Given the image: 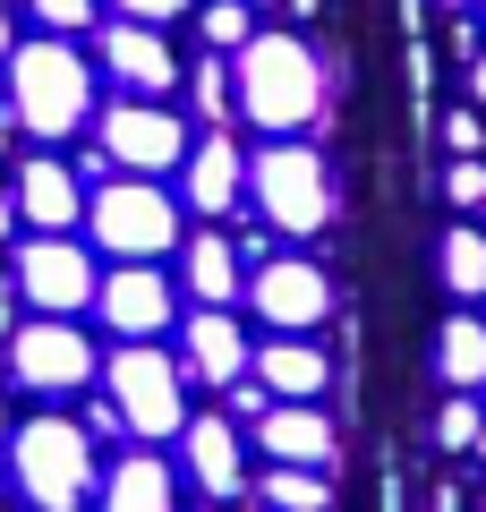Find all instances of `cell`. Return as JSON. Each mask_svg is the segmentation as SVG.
<instances>
[{
    "mask_svg": "<svg viewBox=\"0 0 486 512\" xmlns=\"http://www.w3.org/2000/svg\"><path fill=\"white\" fill-rule=\"evenodd\" d=\"M231 86H239V120H256L265 137H299L324 111V60L299 35H256L248 52H231Z\"/></svg>",
    "mask_w": 486,
    "mask_h": 512,
    "instance_id": "obj_1",
    "label": "cell"
},
{
    "mask_svg": "<svg viewBox=\"0 0 486 512\" xmlns=\"http://www.w3.org/2000/svg\"><path fill=\"white\" fill-rule=\"evenodd\" d=\"M0 69H9V111H18L26 137L60 146V137H77V128L94 120V69H86V52H77L69 35L18 43Z\"/></svg>",
    "mask_w": 486,
    "mask_h": 512,
    "instance_id": "obj_2",
    "label": "cell"
},
{
    "mask_svg": "<svg viewBox=\"0 0 486 512\" xmlns=\"http://www.w3.org/2000/svg\"><path fill=\"white\" fill-rule=\"evenodd\" d=\"M9 478H18V495L35 512H86V495H94V436L77 419H26V427H9Z\"/></svg>",
    "mask_w": 486,
    "mask_h": 512,
    "instance_id": "obj_3",
    "label": "cell"
},
{
    "mask_svg": "<svg viewBox=\"0 0 486 512\" xmlns=\"http://www.w3.org/2000/svg\"><path fill=\"white\" fill-rule=\"evenodd\" d=\"M86 231L103 256H120V265H162V256L180 248V197L162 180H103L86 197Z\"/></svg>",
    "mask_w": 486,
    "mask_h": 512,
    "instance_id": "obj_4",
    "label": "cell"
},
{
    "mask_svg": "<svg viewBox=\"0 0 486 512\" xmlns=\"http://www.w3.org/2000/svg\"><path fill=\"white\" fill-rule=\"evenodd\" d=\"M248 197L282 239H316L324 222H333V171H324L316 146L273 137L265 154H248Z\"/></svg>",
    "mask_w": 486,
    "mask_h": 512,
    "instance_id": "obj_5",
    "label": "cell"
},
{
    "mask_svg": "<svg viewBox=\"0 0 486 512\" xmlns=\"http://www.w3.org/2000/svg\"><path fill=\"white\" fill-rule=\"evenodd\" d=\"M103 393H111V410H120V427L145 436V444H162V436L188 427V367L162 342H120L111 367H103Z\"/></svg>",
    "mask_w": 486,
    "mask_h": 512,
    "instance_id": "obj_6",
    "label": "cell"
},
{
    "mask_svg": "<svg viewBox=\"0 0 486 512\" xmlns=\"http://www.w3.org/2000/svg\"><path fill=\"white\" fill-rule=\"evenodd\" d=\"M94 146L111 154V171L128 180H162V171L188 163V120L171 103H145V94H120V103L94 120Z\"/></svg>",
    "mask_w": 486,
    "mask_h": 512,
    "instance_id": "obj_7",
    "label": "cell"
},
{
    "mask_svg": "<svg viewBox=\"0 0 486 512\" xmlns=\"http://www.w3.org/2000/svg\"><path fill=\"white\" fill-rule=\"evenodd\" d=\"M9 274H18V299H35V316H77V308H94V291H103L94 256L77 248L69 231H35Z\"/></svg>",
    "mask_w": 486,
    "mask_h": 512,
    "instance_id": "obj_8",
    "label": "cell"
},
{
    "mask_svg": "<svg viewBox=\"0 0 486 512\" xmlns=\"http://www.w3.org/2000/svg\"><path fill=\"white\" fill-rule=\"evenodd\" d=\"M248 308L265 316L273 333H316L333 316V282H324L316 256H265L248 274Z\"/></svg>",
    "mask_w": 486,
    "mask_h": 512,
    "instance_id": "obj_9",
    "label": "cell"
},
{
    "mask_svg": "<svg viewBox=\"0 0 486 512\" xmlns=\"http://www.w3.org/2000/svg\"><path fill=\"white\" fill-rule=\"evenodd\" d=\"M9 376L26 393H77L94 376V342L69 325V316H35V325L9 333Z\"/></svg>",
    "mask_w": 486,
    "mask_h": 512,
    "instance_id": "obj_10",
    "label": "cell"
},
{
    "mask_svg": "<svg viewBox=\"0 0 486 512\" xmlns=\"http://www.w3.org/2000/svg\"><path fill=\"white\" fill-rule=\"evenodd\" d=\"M94 308H103V325L120 333V342H154V333H171V316H180V291H171L162 265H111L103 291H94Z\"/></svg>",
    "mask_w": 486,
    "mask_h": 512,
    "instance_id": "obj_11",
    "label": "cell"
},
{
    "mask_svg": "<svg viewBox=\"0 0 486 512\" xmlns=\"http://www.w3.org/2000/svg\"><path fill=\"white\" fill-rule=\"evenodd\" d=\"M94 52H103V69L120 77V94H145V103H162V94L180 86V52H171V35L162 26H94Z\"/></svg>",
    "mask_w": 486,
    "mask_h": 512,
    "instance_id": "obj_12",
    "label": "cell"
},
{
    "mask_svg": "<svg viewBox=\"0 0 486 512\" xmlns=\"http://www.w3.org/2000/svg\"><path fill=\"white\" fill-rule=\"evenodd\" d=\"M180 367L197 384H214V393H231V384L256 367V342H248V325H239L231 308H197L188 333H180Z\"/></svg>",
    "mask_w": 486,
    "mask_h": 512,
    "instance_id": "obj_13",
    "label": "cell"
},
{
    "mask_svg": "<svg viewBox=\"0 0 486 512\" xmlns=\"http://www.w3.org/2000/svg\"><path fill=\"white\" fill-rule=\"evenodd\" d=\"M9 197H18L26 231H77V222H86V180H77V163H60V154H26Z\"/></svg>",
    "mask_w": 486,
    "mask_h": 512,
    "instance_id": "obj_14",
    "label": "cell"
},
{
    "mask_svg": "<svg viewBox=\"0 0 486 512\" xmlns=\"http://www.w3.org/2000/svg\"><path fill=\"white\" fill-rule=\"evenodd\" d=\"M180 180H188V205H197L205 222L239 214V197H248V154L231 146V128H214V137H197V146H188Z\"/></svg>",
    "mask_w": 486,
    "mask_h": 512,
    "instance_id": "obj_15",
    "label": "cell"
},
{
    "mask_svg": "<svg viewBox=\"0 0 486 512\" xmlns=\"http://www.w3.org/2000/svg\"><path fill=\"white\" fill-rule=\"evenodd\" d=\"M256 444H265L282 470H333V419L316 402H273L256 419Z\"/></svg>",
    "mask_w": 486,
    "mask_h": 512,
    "instance_id": "obj_16",
    "label": "cell"
},
{
    "mask_svg": "<svg viewBox=\"0 0 486 512\" xmlns=\"http://www.w3.org/2000/svg\"><path fill=\"white\" fill-rule=\"evenodd\" d=\"M256 384H265L273 402H316L324 384H333V359H324L307 333H273V342H256Z\"/></svg>",
    "mask_w": 486,
    "mask_h": 512,
    "instance_id": "obj_17",
    "label": "cell"
},
{
    "mask_svg": "<svg viewBox=\"0 0 486 512\" xmlns=\"http://www.w3.org/2000/svg\"><path fill=\"white\" fill-rule=\"evenodd\" d=\"M180 282H188L197 308H231V299L248 291V256H239V239L188 231V239H180Z\"/></svg>",
    "mask_w": 486,
    "mask_h": 512,
    "instance_id": "obj_18",
    "label": "cell"
},
{
    "mask_svg": "<svg viewBox=\"0 0 486 512\" xmlns=\"http://www.w3.org/2000/svg\"><path fill=\"white\" fill-rule=\"evenodd\" d=\"M180 453H188V478H197L214 504H231L248 487V453H239V427L231 419H188L180 427Z\"/></svg>",
    "mask_w": 486,
    "mask_h": 512,
    "instance_id": "obj_19",
    "label": "cell"
},
{
    "mask_svg": "<svg viewBox=\"0 0 486 512\" xmlns=\"http://www.w3.org/2000/svg\"><path fill=\"white\" fill-rule=\"evenodd\" d=\"M103 512H180V478L154 453H128L120 470H103Z\"/></svg>",
    "mask_w": 486,
    "mask_h": 512,
    "instance_id": "obj_20",
    "label": "cell"
},
{
    "mask_svg": "<svg viewBox=\"0 0 486 512\" xmlns=\"http://www.w3.org/2000/svg\"><path fill=\"white\" fill-rule=\"evenodd\" d=\"M435 367H444L452 393H478L486 384V325L478 316H452V325L435 333Z\"/></svg>",
    "mask_w": 486,
    "mask_h": 512,
    "instance_id": "obj_21",
    "label": "cell"
},
{
    "mask_svg": "<svg viewBox=\"0 0 486 512\" xmlns=\"http://www.w3.org/2000/svg\"><path fill=\"white\" fill-rule=\"evenodd\" d=\"M444 291L452 299H486V222H461V231H444Z\"/></svg>",
    "mask_w": 486,
    "mask_h": 512,
    "instance_id": "obj_22",
    "label": "cell"
},
{
    "mask_svg": "<svg viewBox=\"0 0 486 512\" xmlns=\"http://www.w3.org/2000/svg\"><path fill=\"white\" fill-rule=\"evenodd\" d=\"M197 35L214 43V52H248V43H256V9H248V0H205Z\"/></svg>",
    "mask_w": 486,
    "mask_h": 512,
    "instance_id": "obj_23",
    "label": "cell"
},
{
    "mask_svg": "<svg viewBox=\"0 0 486 512\" xmlns=\"http://www.w3.org/2000/svg\"><path fill=\"white\" fill-rule=\"evenodd\" d=\"M265 504L273 512H324V504H333V487H324V470H282V461H273Z\"/></svg>",
    "mask_w": 486,
    "mask_h": 512,
    "instance_id": "obj_24",
    "label": "cell"
},
{
    "mask_svg": "<svg viewBox=\"0 0 486 512\" xmlns=\"http://www.w3.org/2000/svg\"><path fill=\"white\" fill-rule=\"evenodd\" d=\"M188 94H197V111H205L214 128H231V111H239V86H231V69H222V52L188 69Z\"/></svg>",
    "mask_w": 486,
    "mask_h": 512,
    "instance_id": "obj_25",
    "label": "cell"
},
{
    "mask_svg": "<svg viewBox=\"0 0 486 512\" xmlns=\"http://www.w3.org/2000/svg\"><path fill=\"white\" fill-rule=\"evenodd\" d=\"M43 35H94L103 26V0H26Z\"/></svg>",
    "mask_w": 486,
    "mask_h": 512,
    "instance_id": "obj_26",
    "label": "cell"
},
{
    "mask_svg": "<svg viewBox=\"0 0 486 512\" xmlns=\"http://www.w3.org/2000/svg\"><path fill=\"white\" fill-rule=\"evenodd\" d=\"M478 427H486V410L469 402V393H452V402L435 410V444H444V453H469V444H478Z\"/></svg>",
    "mask_w": 486,
    "mask_h": 512,
    "instance_id": "obj_27",
    "label": "cell"
},
{
    "mask_svg": "<svg viewBox=\"0 0 486 512\" xmlns=\"http://www.w3.org/2000/svg\"><path fill=\"white\" fill-rule=\"evenodd\" d=\"M444 197H452V205H469V214L486 205V163H478V154H461V163L444 171Z\"/></svg>",
    "mask_w": 486,
    "mask_h": 512,
    "instance_id": "obj_28",
    "label": "cell"
},
{
    "mask_svg": "<svg viewBox=\"0 0 486 512\" xmlns=\"http://www.w3.org/2000/svg\"><path fill=\"white\" fill-rule=\"evenodd\" d=\"M444 146H452V154H486V111H478V103L444 120Z\"/></svg>",
    "mask_w": 486,
    "mask_h": 512,
    "instance_id": "obj_29",
    "label": "cell"
},
{
    "mask_svg": "<svg viewBox=\"0 0 486 512\" xmlns=\"http://www.w3.org/2000/svg\"><path fill=\"white\" fill-rule=\"evenodd\" d=\"M120 18H137V26H171V18H188L197 0H111Z\"/></svg>",
    "mask_w": 486,
    "mask_h": 512,
    "instance_id": "obj_30",
    "label": "cell"
},
{
    "mask_svg": "<svg viewBox=\"0 0 486 512\" xmlns=\"http://www.w3.org/2000/svg\"><path fill=\"white\" fill-rule=\"evenodd\" d=\"M231 410H239V419H265V410H273V393H265L256 376H239V384H231Z\"/></svg>",
    "mask_w": 486,
    "mask_h": 512,
    "instance_id": "obj_31",
    "label": "cell"
},
{
    "mask_svg": "<svg viewBox=\"0 0 486 512\" xmlns=\"http://www.w3.org/2000/svg\"><path fill=\"white\" fill-rule=\"evenodd\" d=\"M9 333H18V274L0 265V342H9Z\"/></svg>",
    "mask_w": 486,
    "mask_h": 512,
    "instance_id": "obj_32",
    "label": "cell"
},
{
    "mask_svg": "<svg viewBox=\"0 0 486 512\" xmlns=\"http://www.w3.org/2000/svg\"><path fill=\"white\" fill-rule=\"evenodd\" d=\"M86 436H128V427H120V410H111V393L86 410Z\"/></svg>",
    "mask_w": 486,
    "mask_h": 512,
    "instance_id": "obj_33",
    "label": "cell"
},
{
    "mask_svg": "<svg viewBox=\"0 0 486 512\" xmlns=\"http://www.w3.org/2000/svg\"><path fill=\"white\" fill-rule=\"evenodd\" d=\"M469 103L486 111V43H478V60H469Z\"/></svg>",
    "mask_w": 486,
    "mask_h": 512,
    "instance_id": "obj_34",
    "label": "cell"
},
{
    "mask_svg": "<svg viewBox=\"0 0 486 512\" xmlns=\"http://www.w3.org/2000/svg\"><path fill=\"white\" fill-rule=\"evenodd\" d=\"M18 231V197H9V188H0V239Z\"/></svg>",
    "mask_w": 486,
    "mask_h": 512,
    "instance_id": "obj_35",
    "label": "cell"
},
{
    "mask_svg": "<svg viewBox=\"0 0 486 512\" xmlns=\"http://www.w3.org/2000/svg\"><path fill=\"white\" fill-rule=\"evenodd\" d=\"M9 52H18V35H9V0H0V60H9Z\"/></svg>",
    "mask_w": 486,
    "mask_h": 512,
    "instance_id": "obj_36",
    "label": "cell"
},
{
    "mask_svg": "<svg viewBox=\"0 0 486 512\" xmlns=\"http://www.w3.org/2000/svg\"><path fill=\"white\" fill-rule=\"evenodd\" d=\"M0 444H9V402H0Z\"/></svg>",
    "mask_w": 486,
    "mask_h": 512,
    "instance_id": "obj_37",
    "label": "cell"
},
{
    "mask_svg": "<svg viewBox=\"0 0 486 512\" xmlns=\"http://www.w3.org/2000/svg\"><path fill=\"white\" fill-rule=\"evenodd\" d=\"M469 453H478V461H486V427H478V444H469Z\"/></svg>",
    "mask_w": 486,
    "mask_h": 512,
    "instance_id": "obj_38",
    "label": "cell"
},
{
    "mask_svg": "<svg viewBox=\"0 0 486 512\" xmlns=\"http://www.w3.org/2000/svg\"><path fill=\"white\" fill-rule=\"evenodd\" d=\"M444 9H469V0H444Z\"/></svg>",
    "mask_w": 486,
    "mask_h": 512,
    "instance_id": "obj_39",
    "label": "cell"
},
{
    "mask_svg": "<svg viewBox=\"0 0 486 512\" xmlns=\"http://www.w3.org/2000/svg\"><path fill=\"white\" fill-rule=\"evenodd\" d=\"M248 9H265V0H248Z\"/></svg>",
    "mask_w": 486,
    "mask_h": 512,
    "instance_id": "obj_40",
    "label": "cell"
},
{
    "mask_svg": "<svg viewBox=\"0 0 486 512\" xmlns=\"http://www.w3.org/2000/svg\"><path fill=\"white\" fill-rule=\"evenodd\" d=\"M478 214H486V205H478Z\"/></svg>",
    "mask_w": 486,
    "mask_h": 512,
    "instance_id": "obj_41",
    "label": "cell"
},
{
    "mask_svg": "<svg viewBox=\"0 0 486 512\" xmlns=\"http://www.w3.org/2000/svg\"><path fill=\"white\" fill-rule=\"evenodd\" d=\"M0 512H9V504H0Z\"/></svg>",
    "mask_w": 486,
    "mask_h": 512,
    "instance_id": "obj_42",
    "label": "cell"
}]
</instances>
